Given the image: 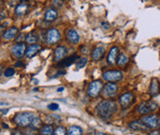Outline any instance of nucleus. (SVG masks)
<instances>
[{
	"instance_id": "20e7f679",
	"label": "nucleus",
	"mask_w": 160,
	"mask_h": 135,
	"mask_svg": "<svg viewBox=\"0 0 160 135\" xmlns=\"http://www.w3.org/2000/svg\"><path fill=\"white\" fill-rule=\"evenodd\" d=\"M103 79L106 80L107 82H119L122 79V73L119 70H108L103 73Z\"/></svg>"
},
{
	"instance_id": "2eb2a0df",
	"label": "nucleus",
	"mask_w": 160,
	"mask_h": 135,
	"mask_svg": "<svg viewBox=\"0 0 160 135\" xmlns=\"http://www.w3.org/2000/svg\"><path fill=\"white\" fill-rule=\"evenodd\" d=\"M79 59V56L76 55V54H73L71 56H69L67 58H64L63 60L60 61V64H57V66L58 67H67V66H70L71 64L73 63H75L77 60Z\"/></svg>"
},
{
	"instance_id": "39448f33",
	"label": "nucleus",
	"mask_w": 160,
	"mask_h": 135,
	"mask_svg": "<svg viewBox=\"0 0 160 135\" xmlns=\"http://www.w3.org/2000/svg\"><path fill=\"white\" fill-rule=\"evenodd\" d=\"M158 109V104L155 102H142L137 107V111L140 115H147L149 112H152Z\"/></svg>"
},
{
	"instance_id": "e433bc0d",
	"label": "nucleus",
	"mask_w": 160,
	"mask_h": 135,
	"mask_svg": "<svg viewBox=\"0 0 160 135\" xmlns=\"http://www.w3.org/2000/svg\"><path fill=\"white\" fill-rule=\"evenodd\" d=\"M96 135H109V134H106V133H103V132H98Z\"/></svg>"
},
{
	"instance_id": "58836bf2",
	"label": "nucleus",
	"mask_w": 160,
	"mask_h": 135,
	"mask_svg": "<svg viewBox=\"0 0 160 135\" xmlns=\"http://www.w3.org/2000/svg\"><path fill=\"white\" fill-rule=\"evenodd\" d=\"M3 19H4V13L2 11V13H1V20H3Z\"/></svg>"
},
{
	"instance_id": "ddd939ff",
	"label": "nucleus",
	"mask_w": 160,
	"mask_h": 135,
	"mask_svg": "<svg viewBox=\"0 0 160 135\" xmlns=\"http://www.w3.org/2000/svg\"><path fill=\"white\" fill-rule=\"evenodd\" d=\"M66 37H67V41L72 45H77L80 41L79 34L73 29H70L66 32Z\"/></svg>"
},
{
	"instance_id": "4be33fe9",
	"label": "nucleus",
	"mask_w": 160,
	"mask_h": 135,
	"mask_svg": "<svg viewBox=\"0 0 160 135\" xmlns=\"http://www.w3.org/2000/svg\"><path fill=\"white\" fill-rule=\"evenodd\" d=\"M82 134H83V130L81 127L73 125V126H70V128L68 129V132L66 135H82Z\"/></svg>"
},
{
	"instance_id": "1a4fd4ad",
	"label": "nucleus",
	"mask_w": 160,
	"mask_h": 135,
	"mask_svg": "<svg viewBox=\"0 0 160 135\" xmlns=\"http://www.w3.org/2000/svg\"><path fill=\"white\" fill-rule=\"evenodd\" d=\"M141 121L144 122L149 128H152V129L157 128L159 125V117L155 115L143 116L141 118Z\"/></svg>"
},
{
	"instance_id": "a19ab883",
	"label": "nucleus",
	"mask_w": 160,
	"mask_h": 135,
	"mask_svg": "<svg viewBox=\"0 0 160 135\" xmlns=\"http://www.w3.org/2000/svg\"><path fill=\"white\" fill-rule=\"evenodd\" d=\"M21 1H22V2H23V3H25V2H26V1H27V0H21Z\"/></svg>"
},
{
	"instance_id": "473e14b6",
	"label": "nucleus",
	"mask_w": 160,
	"mask_h": 135,
	"mask_svg": "<svg viewBox=\"0 0 160 135\" xmlns=\"http://www.w3.org/2000/svg\"><path fill=\"white\" fill-rule=\"evenodd\" d=\"M148 135H160V131L159 130H153L149 133Z\"/></svg>"
},
{
	"instance_id": "f257e3e1",
	"label": "nucleus",
	"mask_w": 160,
	"mask_h": 135,
	"mask_svg": "<svg viewBox=\"0 0 160 135\" xmlns=\"http://www.w3.org/2000/svg\"><path fill=\"white\" fill-rule=\"evenodd\" d=\"M96 111L102 118H110L118 111V105L114 101H103L97 106Z\"/></svg>"
},
{
	"instance_id": "9b49d317",
	"label": "nucleus",
	"mask_w": 160,
	"mask_h": 135,
	"mask_svg": "<svg viewBox=\"0 0 160 135\" xmlns=\"http://www.w3.org/2000/svg\"><path fill=\"white\" fill-rule=\"evenodd\" d=\"M130 127L133 130L136 131H141V132H147L149 130V127L146 125L144 122H142L141 120H136L130 123Z\"/></svg>"
},
{
	"instance_id": "ea45409f",
	"label": "nucleus",
	"mask_w": 160,
	"mask_h": 135,
	"mask_svg": "<svg viewBox=\"0 0 160 135\" xmlns=\"http://www.w3.org/2000/svg\"><path fill=\"white\" fill-rule=\"evenodd\" d=\"M61 91H63V88H58L57 89V92H61Z\"/></svg>"
},
{
	"instance_id": "5701e85b",
	"label": "nucleus",
	"mask_w": 160,
	"mask_h": 135,
	"mask_svg": "<svg viewBox=\"0 0 160 135\" xmlns=\"http://www.w3.org/2000/svg\"><path fill=\"white\" fill-rule=\"evenodd\" d=\"M129 62V57H127L126 54H119L118 56V59H117V64L120 66V67H122L124 65Z\"/></svg>"
},
{
	"instance_id": "f704fd0d",
	"label": "nucleus",
	"mask_w": 160,
	"mask_h": 135,
	"mask_svg": "<svg viewBox=\"0 0 160 135\" xmlns=\"http://www.w3.org/2000/svg\"><path fill=\"white\" fill-rule=\"evenodd\" d=\"M15 66L16 67H22V66H24V64H23V62L22 61H18V62H16V64H15Z\"/></svg>"
},
{
	"instance_id": "2f4dec72",
	"label": "nucleus",
	"mask_w": 160,
	"mask_h": 135,
	"mask_svg": "<svg viewBox=\"0 0 160 135\" xmlns=\"http://www.w3.org/2000/svg\"><path fill=\"white\" fill-rule=\"evenodd\" d=\"M24 39H26L25 36H24V34H21V35H19L17 37H16L15 41H16V42H22V41H23Z\"/></svg>"
},
{
	"instance_id": "7c9ffc66",
	"label": "nucleus",
	"mask_w": 160,
	"mask_h": 135,
	"mask_svg": "<svg viewBox=\"0 0 160 135\" xmlns=\"http://www.w3.org/2000/svg\"><path fill=\"white\" fill-rule=\"evenodd\" d=\"M47 107H49V110H51V111H56V110H58L60 106L56 104V102H53V104H51V105L47 106Z\"/></svg>"
},
{
	"instance_id": "c756f323",
	"label": "nucleus",
	"mask_w": 160,
	"mask_h": 135,
	"mask_svg": "<svg viewBox=\"0 0 160 135\" xmlns=\"http://www.w3.org/2000/svg\"><path fill=\"white\" fill-rule=\"evenodd\" d=\"M52 5L56 8H60L63 5V1L62 0H52Z\"/></svg>"
},
{
	"instance_id": "0eeeda50",
	"label": "nucleus",
	"mask_w": 160,
	"mask_h": 135,
	"mask_svg": "<svg viewBox=\"0 0 160 135\" xmlns=\"http://www.w3.org/2000/svg\"><path fill=\"white\" fill-rule=\"evenodd\" d=\"M67 52H68V50L64 46H58L57 47H56L55 51H53V61L58 62V61L63 60V59L65 58Z\"/></svg>"
},
{
	"instance_id": "a878e982",
	"label": "nucleus",
	"mask_w": 160,
	"mask_h": 135,
	"mask_svg": "<svg viewBox=\"0 0 160 135\" xmlns=\"http://www.w3.org/2000/svg\"><path fill=\"white\" fill-rule=\"evenodd\" d=\"M25 40H26L27 42H29V44L33 45V44H35V42L37 41V37H36V35L34 33H29L28 35L26 36Z\"/></svg>"
},
{
	"instance_id": "cd10ccee",
	"label": "nucleus",
	"mask_w": 160,
	"mask_h": 135,
	"mask_svg": "<svg viewBox=\"0 0 160 135\" xmlns=\"http://www.w3.org/2000/svg\"><path fill=\"white\" fill-rule=\"evenodd\" d=\"M87 61H88L87 57H82V58H80L79 61L76 62V68H77V69H80V68L84 67L85 65H86Z\"/></svg>"
},
{
	"instance_id": "dca6fc26",
	"label": "nucleus",
	"mask_w": 160,
	"mask_h": 135,
	"mask_svg": "<svg viewBox=\"0 0 160 135\" xmlns=\"http://www.w3.org/2000/svg\"><path fill=\"white\" fill-rule=\"evenodd\" d=\"M18 35V29L16 27H11L3 33V39L6 41H11Z\"/></svg>"
},
{
	"instance_id": "f03ea898",
	"label": "nucleus",
	"mask_w": 160,
	"mask_h": 135,
	"mask_svg": "<svg viewBox=\"0 0 160 135\" xmlns=\"http://www.w3.org/2000/svg\"><path fill=\"white\" fill-rule=\"evenodd\" d=\"M35 117L36 115L33 112H30V111L19 112L15 115L14 122L20 127H27V126H30V124L34 120Z\"/></svg>"
},
{
	"instance_id": "a211bd4d",
	"label": "nucleus",
	"mask_w": 160,
	"mask_h": 135,
	"mask_svg": "<svg viewBox=\"0 0 160 135\" xmlns=\"http://www.w3.org/2000/svg\"><path fill=\"white\" fill-rule=\"evenodd\" d=\"M41 48H42V46L40 45H37V44L31 45L28 48H27L26 55L28 56V57H30V58L33 57V56H35L37 53H38L41 50Z\"/></svg>"
},
{
	"instance_id": "423d86ee",
	"label": "nucleus",
	"mask_w": 160,
	"mask_h": 135,
	"mask_svg": "<svg viewBox=\"0 0 160 135\" xmlns=\"http://www.w3.org/2000/svg\"><path fill=\"white\" fill-rule=\"evenodd\" d=\"M60 33L57 29H51L47 33V42L51 46L56 45L60 41Z\"/></svg>"
},
{
	"instance_id": "c9c22d12",
	"label": "nucleus",
	"mask_w": 160,
	"mask_h": 135,
	"mask_svg": "<svg viewBox=\"0 0 160 135\" xmlns=\"http://www.w3.org/2000/svg\"><path fill=\"white\" fill-rule=\"evenodd\" d=\"M12 135H23V134L21 133V132H17V131H16V132H13Z\"/></svg>"
},
{
	"instance_id": "7ed1b4c3",
	"label": "nucleus",
	"mask_w": 160,
	"mask_h": 135,
	"mask_svg": "<svg viewBox=\"0 0 160 135\" xmlns=\"http://www.w3.org/2000/svg\"><path fill=\"white\" fill-rule=\"evenodd\" d=\"M104 89V85L102 83V81L100 80H95L92 81L91 83L89 84L88 87V96L91 97V98H96L100 95V93L102 92V90Z\"/></svg>"
},
{
	"instance_id": "72a5a7b5",
	"label": "nucleus",
	"mask_w": 160,
	"mask_h": 135,
	"mask_svg": "<svg viewBox=\"0 0 160 135\" xmlns=\"http://www.w3.org/2000/svg\"><path fill=\"white\" fill-rule=\"evenodd\" d=\"M102 27L105 29V30H108L109 29V23H106V22H104V23H102Z\"/></svg>"
},
{
	"instance_id": "c85d7f7f",
	"label": "nucleus",
	"mask_w": 160,
	"mask_h": 135,
	"mask_svg": "<svg viewBox=\"0 0 160 135\" xmlns=\"http://www.w3.org/2000/svg\"><path fill=\"white\" fill-rule=\"evenodd\" d=\"M15 74V70L13 68H7L4 71V76L5 77H12Z\"/></svg>"
},
{
	"instance_id": "4c0bfd02",
	"label": "nucleus",
	"mask_w": 160,
	"mask_h": 135,
	"mask_svg": "<svg viewBox=\"0 0 160 135\" xmlns=\"http://www.w3.org/2000/svg\"><path fill=\"white\" fill-rule=\"evenodd\" d=\"M2 126H3V128H8V125H7V124H5V123H2Z\"/></svg>"
},
{
	"instance_id": "f3484780",
	"label": "nucleus",
	"mask_w": 160,
	"mask_h": 135,
	"mask_svg": "<svg viewBox=\"0 0 160 135\" xmlns=\"http://www.w3.org/2000/svg\"><path fill=\"white\" fill-rule=\"evenodd\" d=\"M105 54V48L103 46H97L95 47L92 51V59L93 60L98 61L100 59H102Z\"/></svg>"
},
{
	"instance_id": "f8f14e48",
	"label": "nucleus",
	"mask_w": 160,
	"mask_h": 135,
	"mask_svg": "<svg viewBox=\"0 0 160 135\" xmlns=\"http://www.w3.org/2000/svg\"><path fill=\"white\" fill-rule=\"evenodd\" d=\"M132 101H133V95L131 93L122 94L120 97V105L124 107V109L131 106L132 104Z\"/></svg>"
},
{
	"instance_id": "b1692460",
	"label": "nucleus",
	"mask_w": 160,
	"mask_h": 135,
	"mask_svg": "<svg viewBox=\"0 0 160 135\" xmlns=\"http://www.w3.org/2000/svg\"><path fill=\"white\" fill-rule=\"evenodd\" d=\"M42 126V120H40L39 117H35L34 120L32 121V123L30 124V128H32L33 130H38V129H40Z\"/></svg>"
},
{
	"instance_id": "6e6552de",
	"label": "nucleus",
	"mask_w": 160,
	"mask_h": 135,
	"mask_svg": "<svg viewBox=\"0 0 160 135\" xmlns=\"http://www.w3.org/2000/svg\"><path fill=\"white\" fill-rule=\"evenodd\" d=\"M103 93L106 98H113L118 93V86L116 83L109 82L106 86H104Z\"/></svg>"
},
{
	"instance_id": "412c9836",
	"label": "nucleus",
	"mask_w": 160,
	"mask_h": 135,
	"mask_svg": "<svg viewBox=\"0 0 160 135\" xmlns=\"http://www.w3.org/2000/svg\"><path fill=\"white\" fill-rule=\"evenodd\" d=\"M27 9H28V5L26 3H20L15 8V14L17 16H23L26 13Z\"/></svg>"
},
{
	"instance_id": "aec40b11",
	"label": "nucleus",
	"mask_w": 160,
	"mask_h": 135,
	"mask_svg": "<svg viewBox=\"0 0 160 135\" xmlns=\"http://www.w3.org/2000/svg\"><path fill=\"white\" fill-rule=\"evenodd\" d=\"M58 17V13L56 10L55 9H49L45 14V20L51 22V21H55Z\"/></svg>"
},
{
	"instance_id": "bb28decb",
	"label": "nucleus",
	"mask_w": 160,
	"mask_h": 135,
	"mask_svg": "<svg viewBox=\"0 0 160 135\" xmlns=\"http://www.w3.org/2000/svg\"><path fill=\"white\" fill-rule=\"evenodd\" d=\"M53 135H66V129L63 126H57L53 130Z\"/></svg>"
},
{
	"instance_id": "6ab92c4d",
	"label": "nucleus",
	"mask_w": 160,
	"mask_h": 135,
	"mask_svg": "<svg viewBox=\"0 0 160 135\" xmlns=\"http://www.w3.org/2000/svg\"><path fill=\"white\" fill-rule=\"evenodd\" d=\"M159 84H158V81L157 79L153 78L151 80V83H150V87H149V93H150L151 96H157V94L159 93Z\"/></svg>"
},
{
	"instance_id": "9d476101",
	"label": "nucleus",
	"mask_w": 160,
	"mask_h": 135,
	"mask_svg": "<svg viewBox=\"0 0 160 135\" xmlns=\"http://www.w3.org/2000/svg\"><path fill=\"white\" fill-rule=\"evenodd\" d=\"M26 50V46L23 42H17L16 45L11 46V53L17 58H22Z\"/></svg>"
},
{
	"instance_id": "393cba45",
	"label": "nucleus",
	"mask_w": 160,
	"mask_h": 135,
	"mask_svg": "<svg viewBox=\"0 0 160 135\" xmlns=\"http://www.w3.org/2000/svg\"><path fill=\"white\" fill-rule=\"evenodd\" d=\"M41 135H53L52 133V126L51 125H46L44 126L40 131Z\"/></svg>"
},
{
	"instance_id": "4468645a",
	"label": "nucleus",
	"mask_w": 160,
	"mask_h": 135,
	"mask_svg": "<svg viewBox=\"0 0 160 135\" xmlns=\"http://www.w3.org/2000/svg\"><path fill=\"white\" fill-rule=\"evenodd\" d=\"M119 56V47L118 46H113L109 51L108 57H107V61L110 65H114L116 63V59Z\"/></svg>"
}]
</instances>
